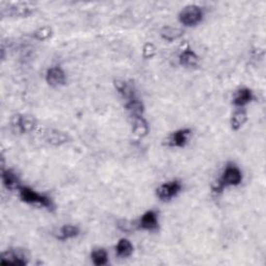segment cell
Returning a JSON list of instances; mask_svg holds the SVG:
<instances>
[{"label":"cell","instance_id":"6da1fadb","mask_svg":"<svg viewBox=\"0 0 266 266\" xmlns=\"http://www.w3.org/2000/svg\"><path fill=\"white\" fill-rule=\"evenodd\" d=\"M242 181V173L237 166L234 164H229L224 173L221 174L220 178L212 185V191L216 194H219L226 187L237 186Z\"/></svg>","mask_w":266,"mask_h":266},{"label":"cell","instance_id":"7a4b0ae2","mask_svg":"<svg viewBox=\"0 0 266 266\" xmlns=\"http://www.w3.org/2000/svg\"><path fill=\"white\" fill-rule=\"evenodd\" d=\"M18 190L20 193V198L22 201L27 204H38L49 210H52L54 208L52 200L45 195L38 194L36 191L26 186H21Z\"/></svg>","mask_w":266,"mask_h":266},{"label":"cell","instance_id":"3957f363","mask_svg":"<svg viewBox=\"0 0 266 266\" xmlns=\"http://www.w3.org/2000/svg\"><path fill=\"white\" fill-rule=\"evenodd\" d=\"M204 16L203 10L201 7L191 4L184 7L179 14L180 23L185 26H196L202 21Z\"/></svg>","mask_w":266,"mask_h":266},{"label":"cell","instance_id":"277c9868","mask_svg":"<svg viewBox=\"0 0 266 266\" xmlns=\"http://www.w3.org/2000/svg\"><path fill=\"white\" fill-rule=\"evenodd\" d=\"M34 4L31 2H17V3H9L6 6H2L1 15H7L11 17H28L35 11Z\"/></svg>","mask_w":266,"mask_h":266},{"label":"cell","instance_id":"5b68a950","mask_svg":"<svg viewBox=\"0 0 266 266\" xmlns=\"http://www.w3.org/2000/svg\"><path fill=\"white\" fill-rule=\"evenodd\" d=\"M12 127L19 133H31L36 126V120L28 115H17L12 117Z\"/></svg>","mask_w":266,"mask_h":266},{"label":"cell","instance_id":"8992f818","mask_svg":"<svg viewBox=\"0 0 266 266\" xmlns=\"http://www.w3.org/2000/svg\"><path fill=\"white\" fill-rule=\"evenodd\" d=\"M181 188V183L178 180H173L160 185L156 190V194L161 201H169L180 193Z\"/></svg>","mask_w":266,"mask_h":266},{"label":"cell","instance_id":"52a82bcc","mask_svg":"<svg viewBox=\"0 0 266 266\" xmlns=\"http://www.w3.org/2000/svg\"><path fill=\"white\" fill-rule=\"evenodd\" d=\"M191 134L190 129H180L173 132L166 140V144L168 147L173 148H183L187 144L189 135Z\"/></svg>","mask_w":266,"mask_h":266},{"label":"cell","instance_id":"ba28073f","mask_svg":"<svg viewBox=\"0 0 266 266\" xmlns=\"http://www.w3.org/2000/svg\"><path fill=\"white\" fill-rule=\"evenodd\" d=\"M138 228L146 231H156L158 229V216L154 210L147 211L138 221Z\"/></svg>","mask_w":266,"mask_h":266},{"label":"cell","instance_id":"9c48e42d","mask_svg":"<svg viewBox=\"0 0 266 266\" xmlns=\"http://www.w3.org/2000/svg\"><path fill=\"white\" fill-rule=\"evenodd\" d=\"M25 255L23 252L17 249V250H6L1 254L0 257V263L1 264H13V265H25L27 264V261L25 259Z\"/></svg>","mask_w":266,"mask_h":266},{"label":"cell","instance_id":"30bf717a","mask_svg":"<svg viewBox=\"0 0 266 266\" xmlns=\"http://www.w3.org/2000/svg\"><path fill=\"white\" fill-rule=\"evenodd\" d=\"M66 74L61 66H52L46 73L47 83L52 86H60L66 83Z\"/></svg>","mask_w":266,"mask_h":266},{"label":"cell","instance_id":"8fae6325","mask_svg":"<svg viewBox=\"0 0 266 266\" xmlns=\"http://www.w3.org/2000/svg\"><path fill=\"white\" fill-rule=\"evenodd\" d=\"M44 138L46 142L52 146H62L66 143H68L69 137L65 132L55 129H47L44 133Z\"/></svg>","mask_w":266,"mask_h":266},{"label":"cell","instance_id":"7c38bea8","mask_svg":"<svg viewBox=\"0 0 266 266\" xmlns=\"http://www.w3.org/2000/svg\"><path fill=\"white\" fill-rule=\"evenodd\" d=\"M150 127L143 116L132 117V132L138 137H145L149 134Z\"/></svg>","mask_w":266,"mask_h":266},{"label":"cell","instance_id":"4fadbf2b","mask_svg":"<svg viewBox=\"0 0 266 266\" xmlns=\"http://www.w3.org/2000/svg\"><path fill=\"white\" fill-rule=\"evenodd\" d=\"M253 98H254L253 92L250 91L249 88L243 87V88H240V90H238L237 92H236V94L234 95L233 103H234L235 106L243 107V106H246L247 104H249V103L253 100Z\"/></svg>","mask_w":266,"mask_h":266},{"label":"cell","instance_id":"5bb4252c","mask_svg":"<svg viewBox=\"0 0 266 266\" xmlns=\"http://www.w3.org/2000/svg\"><path fill=\"white\" fill-rule=\"evenodd\" d=\"M2 183L3 185L10 190H15V189H19L21 187L20 185V181L18 179L17 175L15 174L11 169H2Z\"/></svg>","mask_w":266,"mask_h":266},{"label":"cell","instance_id":"9a60e30c","mask_svg":"<svg viewBox=\"0 0 266 266\" xmlns=\"http://www.w3.org/2000/svg\"><path fill=\"white\" fill-rule=\"evenodd\" d=\"M79 233L80 230L77 226L65 225L60 229V231H58V234H56L55 237L60 240H68L76 237V236L79 235Z\"/></svg>","mask_w":266,"mask_h":266},{"label":"cell","instance_id":"2e32d148","mask_svg":"<svg viewBox=\"0 0 266 266\" xmlns=\"http://www.w3.org/2000/svg\"><path fill=\"white\" fill-rule=\"evenodd\" d=\"M125 108H126L127 112L130 114L131 117L143 116V114L145 112L144 103L142 101H139L135 97L128 100V102L126 103V105H125Z\"/></svg>","mask_w":266,"mask_h":266},{"label":"cell","instance_id":"e0dca14e","mask_svg":"<svg viewBox=\"0 0 266 266\" xmlns=\"http://www.w3.org/2000/svg\"><path fill=\"white\" fill-rule=\"evenodd\" d=\"M183 34H184V32L181 28L173 27V26H165L160 32L161 38L167 42H173V41L178 40Z\"/></svg>","mask_w":266,"mask_h":266},{"label":"cell","instance_id":"ac0fdd59","mask_svg":"<svg viewBox=\"0 0 266 266\" xmlns=\"http://www.w3.org/2000/svg\"><path fill=\"white\" fill-rule=\"evenodd\" d=\"M179 63L184 66H196L199 63V57L193 50L186 49L180 54Z\"/></svg>","mask_w":266,"mask_h":266},{"label":"cell","instance_id":"d6986e66","mask_svg":"<svg viewBox=\"0 0 266 266\" xmlns=\"http://www.w3.org/2000/svg\"><path fill=\"white\" fill-rule=\"evenodd\" d=\"M116 253L121 258L130 257L133 253L132 243L126 238L121 239L119 242H117V245L116 247Z\"/></svg>","mask_w":266,"mask_h":266},{"label":"cell","instance_id":"ffe728a7","mask_svg":"<svg viewBox=\"0 0 266 266\" xmlns=\"http://www.w3.org/2000/svg\"><path fill=\"white\" fill-rule=\"evenodd\" d=\"M248 121V114L246 110L239 109L235 112L231 119V127L233 130H239Z\"/></svg>","mask_w":266,"mask_h":266},{"label":"cell","instance_id":"44dd1931","mask_svg":"<svg viewBox=\"0 0 266 266\" xmlns=\"http://www.w3.org/2000/svg\"><path fill=\"white\" fill-rule=\"evenodd\" d=\"M92 260L96 266L105 265L108 262V255L104 249H94L92 253Z\"/></svg>","mask_w":266,"mask_h":266},{"label":"cell","instance_id":"7402d4cb","mask_svg":"<svg viewBox=\"0 0 266 266\" xmlns=\"http://www.w3.org/2000/svg\"><path fill=\"white\" fill-rule=\"evenodd\" d=\"M115 84H116V90L119 91V93L122 94L125 98H127L129 100V99H132L135 97L134 92H133L132 87L126 83V81L116 80Z\"/></svg>","mask_w":266,"mask_h":266},{"label":"cell","instance_id":"603a6c76","mask_svg":"<svg viewBox=\"0 0 266 266\" xmlns=\"http://www.w3.org/2000/svg\"><path fill=\"white\" fill-rule=\"evenodd\" d=\"M52 35V29H51L50 26H43L40 27L39 29H36L33 33L34 39L38 41H47L48 39L51 38Z\"/></svg>","mask_w":266,"mask_h":266},{"label":"cell","instance_id":"cb8c5ba5","mask_svg":"<svg viewBox=\"0 0 266 266\" xmlns=\"http://www.w3.org/2000/svg\"><path fill=\"white\" fill-rule=\"evenodd\" d=\"M155 54H156V48L152 43H147L143 48V56L146 60H150Z\"/></svg>","mask_w":266,"mask_h":266},{"label":"cell","instance_id":"d4e9b609","mask_svg":"<svg viewBox=\"0 0 266 266\" xmlns=\"http://www.w3.org/2000/svg\"><path fill=\"white\" fill-rule=\"evenodd\" d=\"M119 228L121 229L122 231L129 232V231L131 230V229H132V226H131V225H128V221L123 220V221H121V223L119 224Z\"/></svg>","mask_w":266,"mask_h":266}]
</instances>
